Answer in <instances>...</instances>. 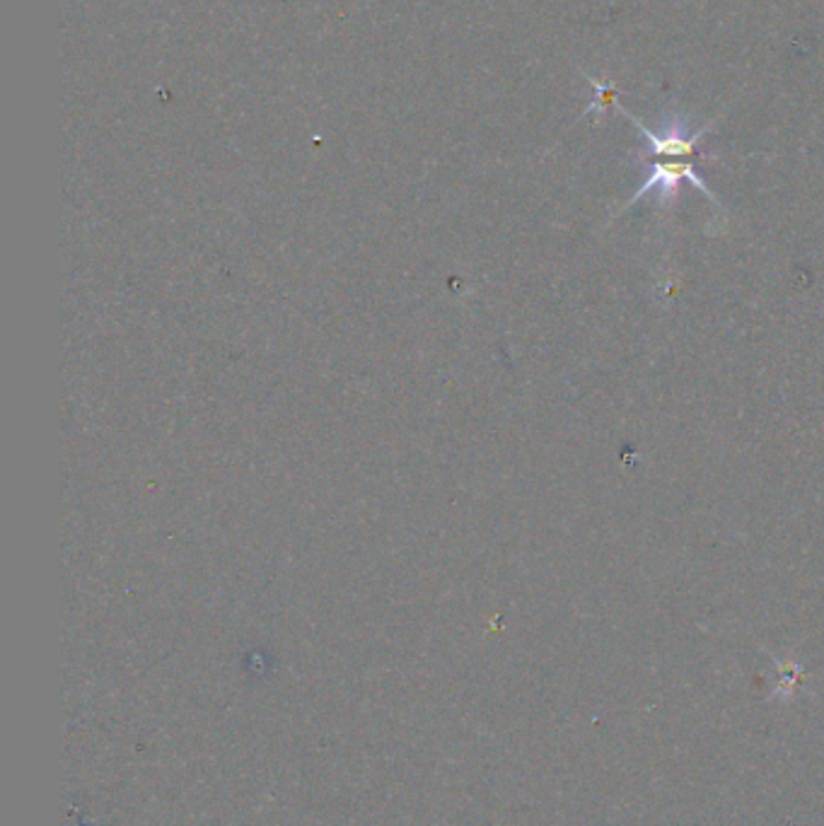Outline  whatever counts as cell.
<instances>
[{
  "instance_id": "1",
  "label": "cell",
  "mask_w": 824,
  "mask_h": 826,
  "mask_svg": "<svg viewBox=\"0 0 824 826\" xmlns=\"http://www.w3.org/2000/svg\"><path fill=\"white\" fill-rule=\"evenodd\" d=\"M682 182L695 184L701 191V194H707L715 203L709 186L701 182V177L695 172L691 162H653L648 174H646V182L641 184V189L636 191L634 199H631L622 211H627L629 206H634V203H639L653 189H658L661 206H667V203H670L679 194V186H682Z\"/></svg>"
},
{
  "instance_id": "2",
  "label": "cell",
  "mask_w": 824,
  "mask_h": 826,
  "mask_svg": "<svg viewBox=\"0 0 824 826\" xmlns=\"http://www.w3.org/2000/svg\"><path fill=\"white\" fill-rule=\"evenodd\" d=\"M624 116L639 126L641 136L648 140L653 155H667V158H685V155L689 158V155H695L697 143L707 134V128H699L695 134H689V128L682 122H677V118H673V122L665 126V134H653V131L643 126L636 116H631L629 112H624Z\"/></svg>"
}]
</instances>
